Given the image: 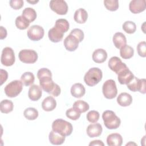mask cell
<instances>
[{
  "instance_id": "6da1fadb",
  "label": "cell",
  "mask_w": 146,
  "mask_h": 146,
  "mask_svg": "<svg viewBox=\"0 0 146 146\" xmlns=\"http://www.w3.org/2000/svg\"><path fill=\"white\" fill-rule=\"evenodd\" d=\"M41 88L45 92L52 95L54 96H58L60 92V87L55 83L52 79V75L42 76L38 78Z\"/></svg>"
},
{
  "instance_id": "7a4b0ae2",
  "label": "cell",
  "mask_w": 146,
  "mask_h": 146,
  "mask_svg": "<svg viewBox=\"0 0 146 146\" xmlns=\"http://www.w3.org/2000/svg\"><path fill=\"white\" fill-rule=\"evenodd\" d=\"M52 129L66 137L72 133L73 127L70 122L61 119H58L53 121Z\"/></svg>"
},
{
  "instance_id": "3957f363",
  "label": "cell",
  "mask_w": 146,
  "mask_h": 146,
  "mask_svg": "<svg viewBox=\"0 0 146 146\" xmlns=\"http://www.w3.org/2000/svg\"><path fill=\"white\" fill-rule=\"evenodd\" d=\"M102 77V70L98 67H93L86 73L84 76V81L87 86L92 87L101 81Z\"/></svg>"
},
{
  "instance_id": "277c9868",
  "label": "cell",
  "mask_w": 146,
  "mask_h": 146,
  "mask_svg": "<svg viewBox=\"0 0 146 146\" xmlns=\"http://www.w3.org/2000/svg\"><path fill=\"white\" fill-rule=\"evenodd\" d=\"M102 119L103 120L104 125L107 128L110 129L117 128L121 123L120 118L116 115L113 111L110 110L105 111L103 113Z\"/></svg>"
},
{
  "instance_id": "5b68a950",
  "label": "cell",
  "mask_w": 146,
  "mask_h": 146,
  "mask_svg": "<svg viewBox=\"0 0 146 146\" xmlns=\"http://www.w3.org/2000/svg\"><path fill=\"white\" fill-rule=\"evenodd\" d=\"M23 88V83L21 81L15 80L7 84L5 87V93L9 98H14L17 96L22 91Z\"/></svg>"
},
{
  "instance_id": "8992f818",
  "label": "cell",
  "mask_w": 146,
  "mask_h": 146,
  "mask_svg": "<svg viewBox=\"0 0 146 146\" xmlns=\"http://www.w3.org/2000/svg\"><path fill=\"white\" fill-rule=\"evenodd\" d=\"M102 92L104 97L108 99H112L116 97L117 90L115 82L112 79L106 80L102 87Z\"/></svg>"
},
{
  "instance_id": "52a82bcc",
  "label": "cell",
  "mask_w": 146,
  "mask_h": 146,
  "mask_svg": "<svg viewBox=\"0 0 146 146\" xmlns=\"http://www.w3.org/2000/svg\"><path fill=\"white\" fill-rule=\"evenodd\" d=\"M19 60L25 63H34L38 59V54L33 50L24 49L20 51L18 54Z\"/></svg>"
},
{
  "instance_id": "ba28073f",
  "label": "cell",
  "mask_w": 146,
  "mask_h": 146,
  "mask_svg": "<svg viewBox=\"0 0 146 146\" xmlns=\"http://www.w3.org/2000/svg\"><path fill=\"white\" fill-rule=\"evenodd\" d=\"M15 60V54L13 50L11 47H5L1 54V63L5 66L9 67L12 66Z\"/></svg>"
},
{
  "instance_id": "9c48e42d",
  "label": "cell",
  "mask_w": 146,
  "mask_h": 146,
  "mask_svg": "<svg viewBox=\"0 0 146 146\" xmlns=\"http://www.w3.org/2000/svg\"><path fill=\"white\" fill-rule=\"evenodd\" d=\"M145 79H140L135 76L127 84V88L131 91H139L141 94H145Z\"/></svg>"
},
{
  "instance_id": "30bf717a",
  "label": "cell",
  "mask_w": 146,
  "mask_h": 146,
  "mask_svg": "<svg viewBox=\"0 0 146 146\" xmlns=\"http://www.w3.org/2000/svg\"><path fill=\"white\" fill-rule=\"evenodd\" d=\"M50 9L59 15H65L68 11V5L63 0H52L50 2Z\"/></svg>"
},
{
  "instance_id": "8fae6325",
  "label": "cell",
  "mask_w": 146,
  "mask_h": 146,
  "mask_svg": "<svg viewBox=\"0 0 146 146\" xmlns=\"http://www.w3.org/2000/svg\"><path fill=\"white\" fill-rule=\"evenodd\" d=\"M44 34L43 28L39 25L31 26L27 31L28 38L33 41H38L43 38Z\"/></svg>"
},
{
  "instance_id": "7c38bea8",
  "label": "cell",
  "mask_w": 146,
  "mask_h": 146,
  "mask_svg": "<svg viewBox=\"0 0 146 146\" xmlns=\"http://www.w3.org/2000/svg\"><path fill=\"white\" fill-rule=\"evenodd\" d=\"M108 64L109 68L117 75L121 71L128 67L127 65L124 63L122 62L121 59L117 56L111 57L110 59Z\"/></svg>"
},
{
  "instance_id": "4fadbf2b",
  "label": "cell",
  "mask_w": 146,
  "mask_h": 146,
  "mask_svg": "<svg viewBox=\"0 0 146 146\" xmlns=\"http://www.w3.org/2000/svg\"><path fill=\"white\" fill-rule=\"evenodd\" d=\"M64 32L59 27L54 26L50 29L48 32V36L50 41L54 43H58L61 41L63 38Z\"/></svg>"
},
{
  "instance_id": "5bb4252c",
  "label": "cell",
  "mask_w": 146,
  "mask_h": 146,
  "mask_svg": "<svg viewBox=\"0 0 146 146\" xmlns=\"http://www.w3.org/2000/svg\"><path fill=\"white\" fill-rule=\"evenodd\" d=\"M146 2L145 0H132L129 4V9L131 13L138 14L145 10Z\"/></svg>"
},
{
  "instance_id": "9a60e30c",
  "label": "cell",
  "mask_w": 146,
  "mask_h": 146,
  "mask_svg": "<svg viewBox=\"0 0 146 146\" xmlns=\"http://www.w3.org/2000/svg\"><path fill=\"white\" fill-rule=\"evenodd\" d=\"M79 40L74 35L69 34L64 40V46L65 48L68 51H74L79 45Z\"/></svg>"
},
{
  "instance_id": "2e32d148",
  "label": "cell",
  "mask_w": 146,
  "mask_h": 146,
  "mask_svg": "<svg viewBox=\"0 0 146 146\" xmlns=\"http://www.w3.org/2000/svg\"><path fill=\"white\" fill-rule=\"evenodd\" d=\"M133 73L127 67L117 74V79L121 84H127L134 78Z\"/></svg>"
},
{
  "instance_id": "e0dca14e",
  "label": "cell",
  "mask_w": 146,
  "mask_h": 146,
  "mask_svg": "<svg viewBox=\"0 0 146 146\" xmlns=\"http://www.w3.org/2000/svg\"><path fill=\"white\" fill-rule=\"evenodd\" d=\"M102 126L99 123H94L90 124L87 128V133L90 137H95L99 136L102 132Z\"/></svg>"
},
{
  "instance_id": "ac0fdd59",
  "label": "cell",
  "mask_w": 146,
  "mask_h": 146,
  "mask_svg": "<svg viewBox=\"0 0 146 146\" xmlns=\"http://www.w3.org/2000/svg\"><path fill=\"white\" fill-rule=\"evenodd\" d=\"M42 94L41 87L36 84H33L29 90L28 96L32 101H37L41 98Z\"/></svg>"
},
{
  "instance_id": "d6986e66",
  "label": "cell",
  "mask_w": 146,
  "mask_h": 146,
  "mask_svg": "<svg viewBox=\"0 0 146 146\" xmlns=\"http://www.w3.org/2000/svg\"><path fill=\"white\" fill-rule=\"evenodd\" d=\"M107 143L108 146H120L123 143L122 136L117 133H113L107 137Z\"/></svg>"
},
{
  "instance_id": "ffe728a7",
  "label": "cell",
  "mask_w": 146,
  "mask_h": 146,
  "mask_svg": "<svg viewBox=\"0 0 146 146\" xmlns=\"http://www.w3.org/2000/svg\"><path fill=\"white\" fill-rule=\"evenodd\" d=\"M92 60L96 63H102L107 58V53L104 49L98 48L95 50L92 54Z\"/></svg>"
},
{
  "instance_id": "44dd1931",
  "label": "cell",
  "mask_w": 146,
  "mask_h": 146,
  "mask_svg": "<svg viewBox=\"0 0 146 146\" xmlns=\"http://www.w3.org/2000/svg\"><path fill=\"white\" fill-rule=\"evenodd\" d=\"M114 46L118 49H120L121 47L126 45L127 39L125 36L121 33H116L113 36L112 38Z\"/></svg>"
},
{
  "instance_id": "7402d4cb",
  "label": "cell",
  "mask_w": 146,
  "mask_h": 146,
  "mask_svg": "<svg viewBox=\"0 0 146 146\" xmlns=\"http://www.w3.org/2000/svg\"><path fill=\"white\" fill-rule=\"evenodd\" d=\"M86 92L84 86L79 83L73 84L71 88V95L76 98H80L83 97Z\"/></svg>"
},
{
  "instance_id": "603a6c76",
  "label": "cell",
  "mask_w": 146,
  "mask_h": 146,
  "mask_svg": "<svg viewBox=\"0 0 146 146\" xmlns=\"http://www.w3.org/2000/svg\"><path fill=\"white\" fill-rule=\"evenodd\" d=\"M116 100L120 106L127 107L132 103V98L130 94L127 92H122L119 95Z\"/></svg>"
},
{
  "instance_id": "cb8c5ba5",
  "label": "cell",
  "mask_w": 146,
  "mask_h": 146,
  "mask_svg": "<svg viewBox=\"0 0 146 146\" xmlns=\"http://www.w3.org/2000/svg\"><path fill=\"white\" fill-rule=\"evenodd\" d=\"M56 106V102L52 96H47L42 103V107L45 111H51L54 110Z\"/></svg>"
},
{
  "instance_id": "d4e9b609",
  "label": "cell",
  "mask_w": 146,
  "mask_h": 146,
  "mask_svg": "<svg viewBox=\"0 0 146 146\" xmlns=\"http://www.w3.org/2000/svg\"><path fill=\"white\" fill-rule=\"evenodd\" d=\"M48 139L50 143L52 144L61 145L65 140V136L52 130L49 133Z\"/></svg>"
},
{
  "instance_id": "484cf974",
  "label": "cell",
  "mask_w": 146,
  "mask_h": 146,
  "mask_svg": "<svg viewBox=\"0 0 146 146\" xmlns=\"http://www.w3.org/2000/svg\"><path fill=\"white\" fill-rule=\"evenodd\" d=\"M88 18V14L86 10L83 8H80L75 11L74 19L76 22L79 24L84 23Z\"/></svg>"
},
{
  "instance_id": "4316f807",
  "label": "cell",
  "mask_w": 146,
  "mask_h": 146,
  "mask_svg": "<svg viewBox=\"0 0 146 146\" xmlns=\"http://www.w3.org/2000/svg\"><path fill=\"white\" fill-rule=\"evenodd\" d=\"M13 103L8 99H5L1 102L0 110L1 112L3 113H8L13 110Z\"/></svg>"
},
{
  "instance_id": "83f0119b",
  "label": "cell",
  "mask_w": 146,
  "mask_h": 146,
  "mask_svg": "<svg viewBox=\"0 0 146 146\" xmlns=\"http://www.w3.org/2000/svg\"><path fill=\"white\" fill-rule=\"evenodd\" d=\"M134 54L133 48L128 45H125L120 48V55L121 57L125 59L131 58Z\"/></svg>"
},
{
  "instance_id": "f1b7e54d",
  "label": "cell",
  "mask_w": 146,
  "mask_h": 146,
  "mask_svg": "<svg viewBox=\"0 0 146 146\" xmlns=\"http://www.w3.org/2000/svg\"><path fill=\"white\" fill-rule=\"evenodd\" d=\"M72 108L81 113L88 111L89 110L90 106L87 102L82 100H79L74 103Z\"/></svg>"
},
{
  "instance_id": "f546056e",
  "label": "cell",
  "mask_w": 146,
  "mask_h": 146,
  "mask_svg": "<svg viewBox=\"0 0 146 146\" xmlns=\"http://www.w3.org/2000/svg\"><path fill=\"white\" fill-rule=\"evenodd\" d=\"M35 80V76L31 72H25L21 77V81L26 86H29L34 83Z\"/></svg>"
},
{
  "instance_id": "4dcf8cb0",
  "label": "cell",
  "mask_w": 146,
  "mask_h": 146,
  "mask_svg": "<svg viewBox=\"0 0 146 146\" xmlns=\"http://www.w3.org/2000/svg\"><path fill=\"white\" fill-rule=\"evenodd\" d=\"M30 22L22 15L18 16L15 19V25L20 30H25L30 25Z\"/></svg>"
},
{
  "instance_id": "1f68e13d",
  "label": "cell",
  "mask_w": 146,
  "mask_h": 146,
  "mask_svg": "<svg viewBox=\"0 0 146 146\" xmlns=\"http://www.w3.org/2000/svg\"><path fill=\"white\" fill-rule=\"evenodd\" d=\"M22 15L28 19L30 22L34 21L37 16L35 10L31 7L25 8L22 11Z\"/></svg>"
},
{
  "instance_id": "d6a6232c",
  "label": "cell",
  "mask_w": 146,
  "mask_h": 146,
  "mask_svg": "<svg viewBox=\"0 0 146 146\" xmlns=\"http://www.w3.org/2000/svg\"><path fill=\"white\" fill-rule=\"evenodd\" d=\"M24 116L29 120H34L38 116V111L33 107L26 108L23 112Z\"/></svg>"
},
{
  "instance_id": "836d02e7",
  "label": "cell",
  "mask_w": 146,
  "mask_h": 146,
  "mask_svg": "<svg viewBox=\"0 0 146 146\" xmlns=\"http://www.w3.org/2000/svg\"><path fill=\"white\" fill-rule=\"evenodd\" d=\"M122 28L123 30L127 34H133L136 30V26L133 22L128 21H125L123 24Z\"/></svg>"
},
{
  "instance_id": "e575fe53",
  "label": "cell",
  "mask_w": 146,
  "mask_h": 146,
  "mask_svg": "<svg viewBox=\"0 0 146 146\" xmlns=\"http://www.w3.org/2000/svg\"><path fill=\"white\" fill-rule=\"evenodd\" d=\"M104 5L107 10L111 11H115L119 8V1L117 0H106L104 1Z\"/></svg>"
},
{
  "instance_id": "d590c367",
  "label": "cell",
  "mask_w": 146,
  "mask_h": 146,
  "mask_svg": "<svg viewBox=\"0 0 146 146\" xmlns=\"http://www.w3.org/2000/svg\"><path fill=\"white\" fill-rule=\"evenodd\" d=\"M55 26H56L59 27L60 29H62L64 32V33H66L68 30L69 27H70L68 22L67 21V20H66L65 19H57L55 22Z\"/></svg>"
},
{
  "instance_id": "8d00e7d4",
  "label": "cell",
  "mask_w": 146,
  "mask_h": 146,
  "mask_svg": "<svg viewBox=\"0 0 146 146\" xmlns=\"http://www.w3.org/2000/svg\"><path fill=\"white\" fill-rule=\"evenodd\" d=\"M99 116H100V115L98 111L92 110L89 111L87 113L86 115V118L89 122L94 123H96L99 120Z\"/></svg>"
},
{
  "instance_id": "74e56055",
  "label": "cell",
  "mask_w": 146,
  "mask_h": 146,
  "mask_svg": "<svg viewBox=\"0 0 146 146\" xmlns=\"http://www.w3.org/2000/svg\"><path fill=\"white\" fill-rule=\"evenodd\" d=\"M66 115L68 118L72 120H76L80 116V113L77 111L74 108H71L67 110L66 111Z\"/></svg>"
},
{
  "instance_id": "f35d334b",
  "label": "cell",
  "mask_w": 146,
  "mask_h": 146,
  "mask_svg": "<svg viewBox=\"0 0 146 146\" xmlns=\"http://www.w3.org/2000/svg\"><path fill=\"white\" fill-rule=\"evenodd\" d=\"M137 51L139 56L143 58L146 56V43L145 41L138 43L137 46Z\"/></svg>"
},
{
  "instance_id": "ab89813d",
  "label": "cell",
  "mask_w": 146,
  "mask_h": 146,
  "mask_svg": "<svg viewBox=\"0 0 146 146\" xmlns=\"http://www.w3.org/2000/svg\"><path fill=\"white\" fill-rule=\"evenodd\" d=\"M71 35H74L75 37H76L79 42H81L83 39H84V33L83 31L79 29H74L72 30L70 32Z\"/></svg>"
},
{
  "instance_id": "60d3db41",
  "label": "cell",
  "mask_w": 146,
  "mask_h": 146,
  "mask_svg": "<svg viewBox=\"0 0 146 146\" xmlns=\"http://www.w3.org/2000/svg\"><path fill=\"white\" fill-rule=\"evenodd\" d=\"M10 6L14 10H19L23 6V1L22 0H11L9 2Z\"/></svg>"
},
{
  "instance_id": "b9f144b4",
  "label": "cell",
  "mask_w": 146,
  "mask_h": 146,
  "mask_svg": "<svg viewBox=\"0 0 146 146\" xmlns=\"http://www.w3.org/2000/svg\"><path fill=\"white\" fill-rule=\"evenodd\" d=\"M8 77L7 72L6 70L1 69V85H2L3 83L6 81Z\"/></svg>"
},
{
  "instance_id": "7bdbcfd3",
  "label": "cell",
  "mask_w": 146,
  "mask_h": 146,
  "mask_svg": "<svg viewBox=\"0 0 146 146\" xmlns=\"http://www.w3.org/2000/svg\"><path fill=\"white\" fill-rule=\"evenodd\" d=\"M89 145L90 146H95V145L104 146V144L102 141H101L100 140H93L91 142H90L89 144Z\"/></svg>"
},
{
  "instance_id": "ee69618b",
  "label": "cell",
  "mask_w": 146,
  "mask_h": 146,
  "mask_svg": "<svg viewBox=\"0 0 146 146\" xmlns=\"http://www.w3.org/2000/svg\"><path fill=\"white\" fill-rule=\"evenodd\" d=\"M1 32H0V39H5L7 36V31L5 28H4L3 26H1Z\"/></svg>"
},
{
  "instance_id": "f6af8a7d",
  "label": "cell",
  "mask_w": 146,
  "mask_h": 146,
  "mask_svg": "<svg viewBox=\"0 0 146 146\" xmlns=\"http://www.w3.org/2000/svg\"><path fill=\"white\" fill-rule=\"evenodd\" d=\"M27 2H29V3H37L38 2V1H28Z\"/></svg>"
}]
</instances>
